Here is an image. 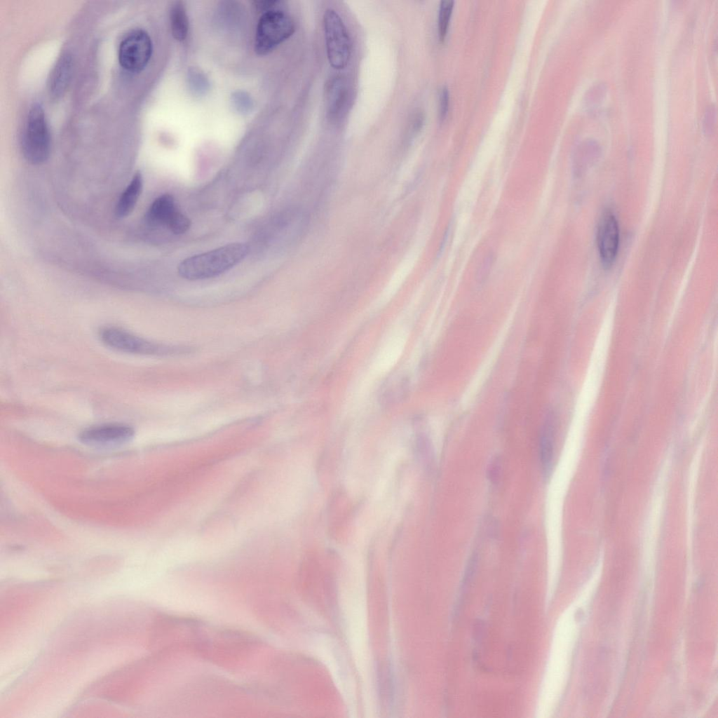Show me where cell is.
Instances as JSON below:
<instances>
[{
	"label": "cell",
	"instance_id": "6da1fadb",
	"mask_svg": "<svg viewBox=\"0 0 718 718\" xmlns=\"http://www.w3.org/2000/svg\"><path fill=\"white\" fill-rule=\"evenodd\" d=\"M248 253V245L230 243L184 259L178 266V273L190 280L212 278L238 264Z\"/></svg>",
	"mask_w": 718,
	"mask_h": 718
},
{
	"label": "cell",
	"instance_id": "7a4b0ae2",
	"mask_svg": "<svg viewBox=\"0 0 718 718\" xmlns=\"http://www.w3.org/2000/svg\"><path fill=\"white\" fill-rule=\"evenodd\" d=\"M21 147L25 158L32 164L42 163L49 156L50 134L43 109L38 103L29 111Z\"/></svg>",
	"mask_w": 718,
	"mask_h": 718
},
{
	"label": "cell",
	"instance_id": "3957f363",
	"mask_svg": "<svg viewBox=\"0 0 718 718\" xmlns=\"http://www.w3.org/2000/svg\"><path fill=\"white\" fill-rule=\"evenodd\" d=\"M294 32V21L285 11L277 7L264 12L257 27L255 52L262 55L269 53Z\"/></svg>",
	"mask_w": 718,
	"mask_h": 718
},
{
	"label": "cell",
	"instance_id": "277c9868",
	"mask_svg": "<svg viewBox=\"0 0 718 718\" xmlns=\"http://www.w3.org/2000/svg\"><path fill=\"white\" fill-rule=\"evenodd\" d=\"M323 29L327 60L335 69H344L351 57V41L339 13L327 8L323 14Z\"/></svg>",
	"mask_w": 718,
	"mask_h": 718
},
{
	"label": "cell",
	"instance_id": "5b68a950",
	"mask_svg": "<svg viewBox=\"0 0 718 718\" xmlns=\"http://www.w3.org/2000/svg\"><path fill=\"white\" fill-rule=\"evenodd\" d=\"M100 340L119 352L137 355H170L180 352L171 347L148 341L122 328L105 327L100 331Z\"/></svg>",
	"mask_w": 718,
	"mask_h": 718
},
{
	"label": "cell",
	"instance_id": "8992f818",
	"mask_svg": "<svg viewBox=\"0 0 718 718\" xmlns=\"http://www.w3.org/2000/svg\"><path fill=\"white\" fill-rule=\"evenodd\" d=\"M152 54V42L143 29L132 30L122 39L118 48L121 66L130 72H139L148 64Z\"/></svg>",
	"mask_w": 718,
	"mask_h": 718
},
{
	"label": "cell",
	"instance_id": "52a82bcc",
	"mask_svg": "<svg viewBox=\"0 0 718 718\" xmlns=\"http://www.w3.org/2000/svg\"><path fill=\"white\" fill-rule=\"evenodd\" d=\"M146 219L150 225L165 226L175 234L185 233L191 226V220L177 210L174 197L169 194L153 201L147 212Z\"/></svg>",
	"mask_w": 718,
	"mask_h": 718
},
{
	"label": "cell",
	"instance_id": "ba28073f",
	"mask_svg": "<svg viewBox=\"0 0 718 718\" xmlns=\"http://www.w3.org/2000/svg\"><path fill=\"white\" fill-rule=\"evenodd\" d=\"M134 429L126 424H107L89 427L79 435L80 442L98 448H113L129 442L134 437Z\"/></svg>",
	"mask_w": 718,
	"mask_h": 718
},
{
	"label": "cell",
	"instance_id": "9c48e42d",
	"mask_svg": "<svg viewBox=\"0 0 718 718\" xmlns=\"http://www.w3.org/2000/svg\"><path fill=\"white\" fill-rule=\"evenodd\" d=\"M597 243L603 265L611 266L618 252L619 227L615 215L609 210L604 212L599 221Z\"/></svg>",
	"mask_w": 718,
	"mask_h": 718
},
{
	"label": "cell",
	"instance_id": "30bf717a",
	"mask_svg": "<svg viewBox=\"0 0 718 718\" xmlns=\"http://www.w3.org/2000/svg\"><path fill=\"white\" fill-rule=\"evenodd\" d=\"M345 81L339 76L332 77L325 86V105L328 116L336 118L343 109L347 96Z\"/></svg>",
	"mask_w": 718,
	"mask_h": 718
},
{
	"label": "cell",
	"instance_id": "8fae6325",
	"mask_svg": "<svg viewBox=\"0 0 718 718\" xmlns=\"http://www.w3.org/2000/svg\"><path fill=\"white\" fill-rule=\"evenodd\" d=\"M142 186V174L137 172L133 175L116 203L115 211L118 217H126L132 212L141 194Z\"/></svg>",
	"mask_w": 718,
	"mask_h": 718
},
{
	"label": "cell",
	"instance_id": "7c38bea8",
	"mask_svg": "<svg viewBox=\"0 0 718 718\" xmlns=\"http://www.w3.org/2000/svg\"><path fill=\"white\" fill-rule=\"evenodd\" d=\"M72 57L64 54L54 67L49 78V90L50 93L58 97L62 95L67 88L72 75Z\"/></svg>",
	"mask_w": 718,
	"mask_h": 718
},
{
	"label": "cell",
	"instance_id": "4fadbf2b",
	"mask_svg": "<svg viewBox=\"0 0 718 718\" xmlns=\"http://www.w3.org/2000/svg\"><path fill=\"white\" fill-rule=\"evenodd\" d=\"M554 450L553 421L550 416H548L542 426L540 441V460L543 469L548 472L550 468Z\"/></svg>",
	"mask_w": 718,
	"mask_h": 718
},
{
	"label": "cell",
	"instance_id": "5bb4252c",
	"mask_svg": "<svg viewBox=\"0 0 718 718\" xmlns=\"http://www.w3.org/2000/svg\"><path fill=\"white\" fill-rule=\"evenodd\" d=\"M171 32L174 38L183 41L187 36L189 20L185 6L182 1H175L170 11Z\"/></svg>",
	"mask_w": 718,
	"mask_h": 718
},
{
	"label": "cell",
	"instance_id": "9a60e30c",
	"mask_svg": "<svg viewBox=\"0 0 718 718\" xmlns=\"http://www.w3.org/2000/svg\"><path fill=\"white\" fill-rule=\"evenodd\" d=\"M454 7L453 0H443L440 4L438 13V35L440 40H444L449 25L450 16Z\"/></svg>",
	"mask_w": 718,
	"mask_h": 718
},
{
	"label": "cell",
	"instance_id": "2e32d148",
	"mask_svg": "<svg viewBox=\"0 0 718 718\" xmlns=\"http://www.w3.org/2000/svg\"><path fill=\"white\" fill-rule=\"evenodd\" d=\"M189 86L191 90L197 95L205 93L208 90L209 83L205 76L196 68L191 69L188 73Z\"/></svg>",
	"mask_w": 718,
	"mask_h": 718
},
{
	"label": "cell",
	"instance_id": "e0dca14e",
	"mask_svg": "<svg viewBox=\"0 0 718 718\" xmlns=\"http://www.w3.org/2000/svg\"><path fill=\"white\" fill-rule=\"evenodd\" d=\"M232 102L236 109L241 114L251 111L253 102L251 97L245 92L236 91L232 95Z\"/></svg>",
	"mask_w": 718,
	"mask_h": 718
},
{
	"label": "cell",
	"instance_id": "ac0fdd59",
	"mask_svg": "<svg viewBox=\"0 0 718 718\" xmlns=\"http://www.w3.org/2000/svg\"><path fill=\"white\" fill-rule=\"evenodd\" d=\"M501 471V461L498 456L494 457L489 463L487 475V478L492 484H496L499 480Z\"/></svg>",
	"mask_w": 718,
	"mask_h": 718
},
{
	"label": "cell",
	"instance_id": "d6986e66",
	"mask_svg": "<svg viewBox=\"0 0 718 718\" xmlns=\"http://www.w3.org/2000/svg\"><path fill=\"white\" fill-rule=\"evenodd\" d=\"M439 101V116L442 119L447 114L449 105V90L446 86L441 89Z\"/></svg>",
	"mask_w": 718,
	"mask_h": 718
},
{
	"label": "cell",
	"instance_id": "ffe728a7",
	"mask_svg": "<svg viewBox=\"0 0 718 718\" xmlns=\"http://www.w3.org/2000/svg\"><path fill=\"white\" fill-rule=\"evenodd\" d=\"M494 262V255L489 252L485 257L477 272L478 278L484 279L487 277Z\"/></svg>",
	"mask_w": 718,
	"mask_h": 718
}]
</instances>
